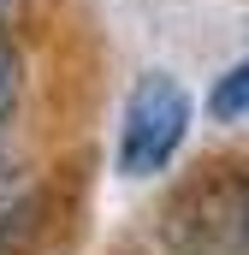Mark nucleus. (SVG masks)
I'll use <instances>...</instances> for the list:
<instances>
[{"label": "nucleus", "mask_w": 249, "mask_h": 255, "mask_svg": "<svg viewBox=\"0 0 249 255\" xmlns=\"http://www.w3.org/2000/svg\"><path fill=\"white\" fill-rule=\"evenodd\" d=\"M190 89L172 71H142L124 95L119 119V172L124 178H154L172 166V154L190 136Z\"/></svg>", "instance_id": "obj_1"}, {"label": "nucleus", "mask_w": 249, "mask_h": 255, "mask_svg": "<svg viewBox=\"0 0 249 255\" xmlns=\"http://www.w3.org/2000/svg\"><path fill=\"white\" fill-rule=\"evenodd\" d=\"M0 6H12V0H0Z\"/></svg>", "instance_id": "obj_4"}, {"label": "nucleus", "mask_w": 249, "mask_h": 255, "mask_svg": "<svg viewBox=\"0 0 249 255\" xmlns=\"http://www.w3.org/2000/svg\"><path fill=\"white\" fill-rule=\"evenodd\" d=\"M18 95H24V65H18V48L0 36V125L18 113Z\"/></svg>", "instance_id": "obj_3"}, {"label": "nucleus", "mask_w": 249, "mask_h": 255, "mask_svg": "<svg viewBox=\"0 0 249 255\" xmlns=\"http://www.w3.org/2000/svg\"><path fill=\"white\" fill-rule=\"evenodd\" d=\"M208 119H214V125H244L249 119V54L232 60L214 77V89H208Z\"/></svg>", "instance_id": "obj_2"}]
</instances>
